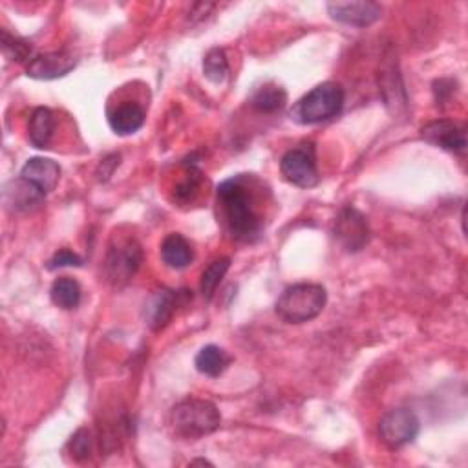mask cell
<instances>
[{"label": "cell", "mask_w": 468, "mask_h": 468, "mask_svg": "<svg viewBox=\"0 0 468 468\" xmlns=\"http://www.w3.org/2000/svg\"><path fill=\"white\" fill-rule=\"evenodd\" d=\"M251 181L245 174L233 176L216 191L220 222L225 233L242 244H254L263 234V216Z\"/></svg>", "instance_id": "1"}, {"label": "cell", "mask_w": 468, "mask_h": 468, "mask_svg": "<svg viewBox=\"0 0 468 468\" xmlns=\"http://www.w3.org/2000/svg\"><path fill=\"white\" fill-rule=\"evenodd\" d=\"M168 425L177 437L202 439L222 426V414L215 403L205 399H183L168 415Z\"/></svg>", "instance_id": "2"}, {"label": "cell", "mask_w": 468, "mask_h": 468, "mask_svg": "<svg viewBox=\"0 0 468 468\" xmlns=\"http://www.w3.org/2000/svg\"><path fill=\"white\" fill-rule=\"evenodd\" d=\"M346 101V93L337 82H322L308 91L291 109V119L299 125H317L337 118Z\"/></svg>", "instance_id": "3"}, {"label": "cell", "mask_w": 468, "mask_h": 468, "mask_svg": "<svg viewBox=\"0 0 468 468\" xmlns=\"http://www.w3.org/2000/svg\"><path fill=\"white\" fill-rule=\"evenodd\" d=\"M328 302V291L319 284H295L278 297L276 315L288 324H304L317 319Z\"/></svg>", "instance_id": "4"}, {"label": "cell", "mask_w": 468, "mask_h": 468, "mask_svg": "<svg viewBox=\"0 0 468 468\" xmlns=\"http://www.w3.org/2000/svg\"><path fill=\"white\" fill-rule=\"evenodd\" d=\"M143 263V249L136 238L114 242L107 254V276L114 286H125L136 276Z\"/></svg>", "instance_id": "5"}, {"label": "cell", "mask_w": 468, "mask_h": 468, "mask_svg": "<svg viewBox=\"0 0 468 468\" xmlns=\"http://www.w3.org/2000/svg\"><path fill=\"white\" fill-rule=\"evenodd\" d=\"M280 170L291 185L301 186V189H311L320 179L315 145L306 143L288 150L280 161Z\"/></svg>", "instance_id": "6"}, {"label": "cell", "mask_w": 468, "mask_h": 468, "mask_svg": "<svg viewBox=\"0 0 468 468\" xmlns=\"http://www.w3.org/2000/svg\"><path fill=\"white\" fill-rule=\"evenodd\" d=\"M421 430L419 417L408 408H397L385 414L379 423V434L383 443L396 450L412 443Z\"/></svg>", "instance_id": "7"}, {"label": "cell", "mask_w": 468, "mask_h": 468, "mask_svg": "<svg viewBox=\"0 0 468 468\" xmlns=\"http://www.w3.org/2000/svg\"><path fill=\"white\" fill-rule=\"evenodd\" d=\"M333 236L348 253H358L364 249L369 242V227L364 215L353 207L340 211L335 218Z\"/></svg>", "instance_id": "8"}, {"label": "cell", "mask_w": 468, "mask_h": 468, "mask_svg": "<svg viewBox=\"0 0 468 468\" xmlns=\"http://www.w3.org/2000/svg\"><path fill=\"white\" fill-rule=\"evenodd\" d=\"M328 14L340 24L366 28L381 19L383 8L377 3H330Z\"/></svg>", "instance_id": "9"}, {"label": "cell", "mask_w": 468, "mask_h": 468, "mask_svg": "<svg viewBox=\"0 0 468 468\" xmlns=\"http://www.w3.org/2000/svg\"><path fill=\"white\" fill-rule=\"evenodd\" d=\"M421 138L443 150L463 154L466 150V129L459 123L448 121V119H439L428 123L421 130Z\"/></svg>", "instance_id": "10"}, {"label": "cell", "mask_w": 468, "mask_h": 468, "mask_svg": "<svg viewBox=\"0 0 468 468\" xmlns=\"http://www.w3.org/2000/svg\"><path fill=\"white\" fill-rule=\"evenodd\" d=\"M46 195L32 181L19 177L6 185L5 204L14 213H33L44 204Z\"/></svg>", "instance_id": "11"}, {"label": "cell", "mask_w": 468, "mask_h": 468, "mask_svg": "<svg viewBox=\"0 0 468 468\" xmlns=\"http://www.w3.org/2000/svg\"><path fill=\"white\" fill-rule=\"evenodd\" d=\"M75 64L77 61L73 59V55L64 52H50L33 57L26 68V73L28 77L37 81H55L68 75L75 68Z\"/></svg>", "instance_id": "12"}, {"label": "cell", "mask_w": 468, "mask_h": 468, "mask_svg": "<svg viewBox=\"0 0 468 468\" xmlns=\"http://www.w3.org/2000/svg\"><path fill=\"white\" fill-rule=\"evenodd\" d=\"M189 295L186 291H158L147 306V324L152 331L163 330L174 317L177 306H181Z\"/></svg>", "instance_id": "13"}, {"label": "cell", "mask_w": 468, "mask_h": 468, "mask_svg": "<svg viewBox=\"0 0 468 468\" xmlns=\"http://www.w3.org/2000/svg\"><path fill=\"white\" fill-rule=\"evenodd\" d=\"M21 177L37 185L44 195H50L61 179V167L50 158H32L23 167Z\"/></svg>", "instance_id": "14"}, {"label": "cell", "mask_w": 468, "mask_h": 468, "mask_svg": "<svg viewBox=\"0 0 468 468\" xmlns=\"http://www.w3.org/2000/svg\"><path fill=\"white\" fill-rule=\"evenodd\" d=\"M161 260L167 267L181 271L195 262V251L185 236L172 233L161 244Z\"/></svg>", "instance_id": "15"}, {"label": "cell", "mask_w": 468, "mask_h": 468, "mask_svg": "<svg viewBox=\"0 0 468 468\" xmlns=\"http://www.w3.org/2000/svg\"><path fill=\"white\" fill-rule=\"evenodd\" d=\"M110 129L119 136H130L145 125V110L138 103H123L109 114Z\"/></svg>", "instance_id": "16"}, {"label": "cell", "mask_w": 468, "mask_h": 468, "mask_svg": "<svg viewBox=\"0 0 468 468\" xmlns=\"http://www.w3.org/2000/svg\"><path fill=\"white\" fill-rule=\"evenodd\" d=\"M231 362H233V357L216 344L204 346L195 358L196 369L202 373V376H207V377H220L222 373L231 366Z\"/></svg>", "instance_id": "17"}, {"label": "cell", "mask_w": 468, "mask_h": 468, "mask_svg": "<svg viewBox=\"0 0 468 468\" xmlns=\"http://www.w3.org/2000/svg\"><path fill=\"white\" fill-rule=\"evenodd\" d=\"M55 132V118L52 114L50 109H35L32 118H30V125H28V136H30V143L35 148H48L52 138Z\"/></svg>", "instance_id": "18"}, {"label": "cell", "mask_w": 468, "mask_h": 468, "mask_svg": "<svg viewBox=\"0 0 468 468\" xmlns=\"http://www.w3.org/2000/svg\"><path fill=\"white\" fill-rule=\"evenodd\" d=\"M286 103H288L286 90L276 84H265L258 88L251 98V107L262 114L280 112L286 107Z\"/></svg>", "instance_id": "19"}, {"label": "cell", "mask_w": 468, "mask_h": 468, "mask_svg": "<svg viewBox=\"0 0 468 468\" xmlns=\"http://www.w3.org/2000/svg\"><path fill=\"white\" fill-rule=\"evenodd\" d=\"M50 297L57 308L70 311L81 304L82 290L77 280H73L70 276H61L53 282V286L50 290Z\"/></svg>", "instance_id": "20"}, {"label": "cell", "mask_w": 468, "mask_h": 468, "mask_svg": "<svg viewBox=\"0 0 468 468\" xmlns=\"http://www.w3.org/2000/svg\"><path fill=\"white\" fill-rule=\"evenodd\" d=\"M229 267H231V260H229V258H216V260L211 262L209 267L204 271L200 288H202V293H204V297H205L207 301H211L213 295L216 293V290H218V286L222 284V280H224V276L227 274Z\"/></svg>", "instance_id": "21"}, {"label": "cell", "mask_w": 468, "mask_h": 468, "mask_svg": "<svg viewBox=\"0 0 468 468\" xmlns=\"http://www.w3.org/2000/svg\"><path fill=\"white\" fill-rule=\"evenodd\" d=\"M204 75L213 84H222L229 77V61L225 52L220 48H213L204 59Z\"/></svg>", "instance_id": "22"}, {"label": "cell", "mask_w": 468, "mask_h": 468, "mask_svg": "<svg viewBox=\"0 0 468 468\" xmlns=\"http://www.w3.org/2000/svg\"><path fill=\"white\" fill-rule=\"evenodd\" d=\"M3 52H5V55H6L10 61L23 62V61H26V59L32 57L33 48H32V44H30L28 41L12 37V35L5 30V32H3Z\"/></svg>", "instance_id": "23"}, {"label": "cell", "mask_w": 468, "mask_h": 468, "mask_svg": "<svg viewBox=\"0 0 468 468\" xmlns=\"http://www.w3.org/2000/svg\"><path fill=\"white\" fill-rule=\"evenodd\" d=\"M91 450V434L86 428H81L75 432V435L70 439V452L75 459L82 461L90 455Z\"/></svg>", "instance_id": "24"}, {"label": "cell", "mask_w": 468, "mask_h": 468, "mask_svg": "<svg viewBox=\"0 0 468 468\" xmlns=\"http://www.w3.org/2000/svg\"><path fill=\"white\" fill-rule=\"evenodd\" d=\"M202 172L196 170V168H191L189 176H186V179L177 186V196L183 198L185 202H193L195 195L200 191V185H202Z\"/></svg>", "instance_id": "25"}, {"label": "cell", "mask_w": 468, "mask_h": 468, "mask_svg": "<svg viewBox=\"0 0 468 468\" xmlns=\"http://www.w3.org/2000/svg\"><path fill=\"white\" fill-rule=\"evenodd\" d=\"M82 265V258L77 256L75 253H72L70 249H62L59 253L53 254V258L48 262V269H61V267H81Z\"/></svg>", "instance_id": "26"}, {"label": "cell", "mask_w": 468, "mask_h": 468, "mask_svg": "<svg viewBox=\"0 0 468 468\" xmlns=\"http://www.w3.org/2000/svg\"><path fill=\"white\" fill-rule=\"evenodd\" d=\"M191 464H213V463L207 459H195V461H191Z\"/></svg>", "instance_id": "27"}]
</instances>
